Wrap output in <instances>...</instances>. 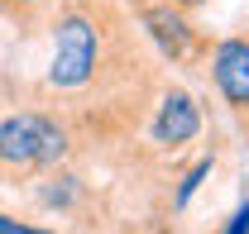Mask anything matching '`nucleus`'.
Returning a JSON list of instances; mask_svg holds the SVG:
<instances>
[{
	"instance_id": "1",
	"label": "nucleus",
	"mask_w": 249,
	"mask_h": 234,
	"mask_svg": "<svg viewBox=\"0 0 249 234\" xmlns=\"http://www.w3.org/2000/svg\"><path fill=\"white\" fill-rule=\"evenodd\" d=\"M43 24L53 33V53L38 91L67 115L77 144H134L168 62L144 38L129 0H58Z\"/></svg>"
},
{
	"instance_id": "2",
	"label": "nucleus",
	"mask_w": 249,
	"mask_h": 234,
	"mask_svg": "<svg viewBox=\"0 0 249 234\" xmlns=\"http://www.w3.org/2000/svg\"><path fill=\"white\" fill-rule=\"evenodd\" d=\"M82 144L58 105L38 91V82L0 77V182L24 186L29 177L77 158Z\"/></svg>"
},
{
	"instance_id": "3",
	"label": "nucleus",
	"mask_w": 249,
	"mask_h": 234,
	"mask_svg": "<svg viewBox=\"0 0 249 234\" xmlns=\"http://www.w3.org/2000/svg\"><path fill=\"white\" fill-rule=\"evenodd\" d=\"M201 105L187 86H178L173 77H163V86L154 96V110L144 119V129L134 134V144H144V158L149 163H178L192 153V144L201 139Z\"/></svg>"
},
{
	"instance_id": "4",
	"label": "nucleus",
	"mask_w": 249,
	"mask_h": 234,
	"mask_svg": "<svg viewBox=\"0 0 249 234\" xmlns=\"http://www.w3.org/2000/svg\"><path fill=\"white\" fill-rule=\"evenodd\" d=\"M129 10H134L144 38L154 43V53L163 62H173V67H196V72H201V62L211 53V33L196 29L192 10L173 5V0H129Z\"/></svg>"
},
{
	"instance_id": "5",
	"label": "nucleus",
	"mask_w": 249,
	"mask_h": 234,
	"mask_svg": "<svg viewBox=\"0 0 249 234\" xmlns=\"http://www.w3.org/2000/svg\"><path fill=\"white\" fill-rule=\"evenodd\" d=\"M201 72L211 77L220 105L240 119V129H249V33L211 38V53L201 62Z\"/></svg>"
},
{
	"instance_id": "6",
	"label": "nucleus",
	"mask_w": 249,
	"mask_h": 234,
	"mask_svg": "<svg viewBox=\"0 0 249 234\" xmlns=\"http://www.w3.org/2000/svg\"><path fill=\"white\" fill-rule=\"evenodd\" d=\"M211 167H216V158L206 153V158H196V163H192V167L182 172V182H178V191L168 196V210H173V215H178V210H182V205L192 201V191H196V186H201V182L211 177Z\"/></svg>"
},
{
	"instance_id": "7",
	"label": "nucleus",
	"mask_w": 249,
	"mask_h": 234,
	"mask_svg": "<svg viewBox=\"0 0 249 234\" xmlns=\"http://www.w3.org/2000/svg\"><path fill=\"white\" fill-rule=\"evenodd\" d=\"M53 5H58V0H10V19H15V24H43Z\"/></svg>"
},
{
	"instance_id": "8",
	"label": "nucleus",
	"mask_w": 249,
	"mask_h": 234,
	"mask_svg": "<svg viewBox=\"0 0 249 234\" xmlns=\"http://www.w3.org/2000/svg\"><path fill=\"white\" fill-rule=\"evenodd\" d=\"M0 234H62V230H53V225H34V220H19V215L0 210Z\"/></svg>"
},
{
	"instance_id": "9",
	"label": "nucleus",
	"mask_w": 249,
	"mask_h": 234,
	"mask_svg": "<svg viewBox=\"0 0 249 234\" xmlns=\"http://www.w3.org/2000/svg\"><path fill=\"white\" fill-rule=\"evenodd\" d=\"M220 234H249V196L230 210V220H225V230H220Z\"/></svg>"
},
{
	"instance_id": "10",
	"label": "nucleus",
	"mask_w": 249,
	"mask_h": 234,
	"mask_svg": "<svg viewBox=\"0 0 249 234\" xmlns=\"http://www.w3.org/2000/svg\"><path fill=\"white\" fill-rule=\"evenodd\" d=\"M173 5H182V10H201V5H211V0H173Z\"/></svg>"
},
{
	"instance_id": "11",
	"label": "nucleus",
	"mask_w": 249,
	"mask_h": 234,
	"mask_svg": "<svg viewBox=\"0 0 249 234\" xmlns=\"http://www.w3.org/2000/svg\"><path fill=\"white\" fill-rule=\"evenodd\" d=\"M245 139H249V129H245Z\"/></svg>"
}]
</instances>
